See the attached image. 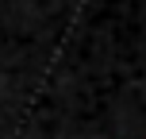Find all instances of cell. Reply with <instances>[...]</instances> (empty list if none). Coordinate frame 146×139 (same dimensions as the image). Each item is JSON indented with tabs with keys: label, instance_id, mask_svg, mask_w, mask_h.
<instances>
[{
	"label": "cell",
	"instance_id": "1",
	"mask_svg": "<svg viewBox=\"0 0 146 139\" xmlns=\"http://www.w3.org/2000/svg\"><path fill=\"white\" fill-rule=\"evenodd\" d=\"M142 139H146V135H142Z\"/></svg>",
	"mask_w": 146,
	"mask_h": 139
}]
</instances>
